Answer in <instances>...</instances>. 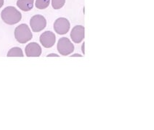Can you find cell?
I'll return each instance as SVG.
<instances>
[{"label": "cell", "mask_w": 154, "mask_h": 130, "mask_svg": "<svg viewBox=\"0 0 154 130\" xmlns=\"http://www.w3.org/2000/svg\"><path fill=\"white\" fill-rule=\"evenodd\" d=\"M1 17L5 23L15 25L21 20L22 15L16 8L10 6L5 8L1 13Z\"/></svg>", "instance_id": "obj_1"}, {"label": "cell", "mask_w": 154, "mask_h": 130, "mask_svg": "<svg viewBox=\"0 0 154 130\" xmlns=\"http://www.w3.org/2000/svg\"><path fill=\"white\" fill-rule=\"evenodd\" d=\"M15 39L19 43L25 44L32 39L33 35L29 26L26 24H20L15 28L14 31Z\"/></svg>", "instance_id": "obj_2"}, {"label": "cell", "mask_w": 154, "mask_h": 130, "mask_svg": "<svg viewBox=\"0 0 154 130\" xmlns=\"http://www.w3.org/2000/svg\"><path fill=\"white\" fill-rule=\"evenodd\" d=\"M57 49L61 55H69L74 51V46L73 43L66 37L60 38L57 42Z\"/></svg>", "instance_id": "obj_3"}, {"label": "cell", "mask_w": 154, "mask_h": 130, "mask_svg": "<svg viewBox=\"0 0 154 130\" xmlns=\"http://www.w3.org/2000/svg\"><path fill=\"white\" fill-rule=\"evenodd\" d=\"M70 24L69 20L66 17H59L54 23V30L57 34L64 35L69 31Z\"/></svg>", "instance_id": "obj_4"}, {"label": "cell", "mask_w": 154, "mask_h": 130, "mask_svg": "<svg viewBox=\"0 0 154 130\" xmlns=\"http://www.w3.org/2000/svg\"><path fill=\"white\" fill-rule=\"evenodd\" d=\"M47 20L43 15H35L31 18L30 26L34 32H39L45 29Z\"/></svg>", "instance_id": "obj_5"}, {"label": "cell", "mask_w": 154, "mask_h": 130, "mask_svg": "<svg viewBox=\"0 0 154 130\" xmlns=\"http://www.w3.org/2000/svg\"><path fill=\"white\" fill-rule=\"evenodd\" d=\"M39 41L41 42L42 45L45 48H50L55 45L56 41L55 35L53 32L47 31L44 32L40 36Z\"/></svg>", "instance_id": "obj_6"}, {"label": "cell", "mask_w": 154, "mask_h": 130, "mask_svg": "<svg viewBox=\"0 0 154 130\" xmlns=\"http://www.w3.org/2000/svg\"><path fill=\"white\" fill-rule=\"evenodd\" d=\"M71 38L74 43H81L85 39V27L83 26H76L71 32Z\"/></svg>", "instance_id": "obj_7"}, {"label": "cell", "mask_w": 154, "mask_h": 130, "mask_svg": "<svg viewBox=\"0 0 154 130\" xmlns=\"http://www.w3.org/2000/svg\"><path fill=\"white\" fill-rule=\"evenodd\" d=\"M25 52L27 57H39L42 54V48L38 43L31 42L26 47Z\"/></svg>", "instance_id": "obj_8"}, {"label": "cell", "mask_w": 154, "mask_h": 130, "mask_svg": "<svg viewBox=\"0 0 154 130\" xmlns=\"http://www.w3.org/2000/svg\"><path fill=\"white\" fill-rule=\"evenodd\" d=\"M34 0H17V6L24 12L30 11L34 8Z\"/></svg>", "instance_id": "obj_9"}, {"label": "cell", "mask_w": 154, "mask_h": 130, "mask_svg": "<svg viewBox=\"0 0 154 130\" xmlns=\"http://www.w3.org/2000/svg\"><path fill=\"white\" fill-rule=\"evenodd\" d=\"M8 57H23V50L20 47H13L9 50Z\"/></svg>", "instance_id": "obj_10"}, {"label": "cell", "mask_w": 154, "mask_h": 130, "mask_svg": "<svg viewBox=\"0 0 154 130\" xmlns=\"http://www.w3.org/2000/svg\"><path fill=\"white\" fill-rule=\"evenodd\" d=\"M50 0H36V3H35V6L36 8L39 9V10H44L48 8L50 5Z\"/></svg>", "instance_id": "obj_11"}, {"label": "cell", "mask_w": 154, "mask_h": 130, "mask_svg": "<svg viewBox=\"0 0 154 130\" xmlns=\"http://www.w3.org/2000/svg\"><path fill=\"white\" fill-rule=\"evenodd\" d=\"M66 0H52V6L55 10H59L64 6Z\"/></svg>", "instance_id": "obj_12"}, {"label": "cell", "mask_w": 154, "mask_h": 130, "mask_svg": "<svg viewBox=\"0 0 154 130\" xmlns=\"http://www.w3.org/2000/svg\"><path fill=\"white\" fill-rule=\"evenodd\" d=\"M47 57H59V55L57 54H49Z\"/></svg>", "instance_id": "obj_13"}, {"label": "cell", "mask_w": 154, "mask_h": 130, "mask_svg": "<svg viewBox=\"0 0 154 130\" xmlns=\"http://www.w3.org/2000/svg\"><path fill=\"white\" fill-rule=\"evenodd\" d=\"M4 5V0H0V8L3 6Z\"/></svg>", "instance_id": "obj_14"}, {"label": "cell", "mask_w": 154, "mask_h": 130, "mask_svg": "<svg viewBox=\"0 0 154 130\" xmlns=\"http://www.w3.org/2000/svg\"><path fill=\"white\" fill-rule=\"evenodd\" d=\"M82 52H83V54L85 55V50H84V49H85V43L82 44Z\"/></svg>", "instance_id": "obj_15"}, {"label": "cell", "mask_w": 154, "mask_h": 130, "mask_svg": "<svg viewBox=\"0 0 154 130\" xmlns=\"http://www.w3.org/2000/svg\"><path fill=\"white\" fill-rule=\"evenodd\" d=\"M76 56H79V57H82V55H79V54H73V55H71V57H76Z\"/></svg>", "instance_id": "obj_16"}]
</instances>
